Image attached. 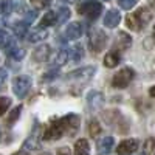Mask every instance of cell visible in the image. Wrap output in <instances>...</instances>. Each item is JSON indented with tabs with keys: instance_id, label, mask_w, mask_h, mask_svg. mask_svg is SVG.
Instances as JSON below:
<instances>
[{
	"instance_id": "cell-1",
	"label": "cell",
	"mask_w": 155,
	"mask_h": 155,
	"mask_svg": "<svg viewBox=\"0 0 155 155\" xmlns=\"http://www.w3.org/2000/svg\"><path fill=\"white\" fill-rule=\"evenodd\" d=\"M150 19H152L150 11L147 8H140L134 12V14H129L126 17V25L134 31H140L149 23Z\"/></svg>"
},
{
	"instance_id": "cell-2",
	"label": "cell",
	"mask_w": 155,
	"mask_h": 155,
	"mask_svg": "<svg viewBox=\"0 0 155 155\" xmlns=\"http://www.w3.org/2000/svg\"><path fill=\"white\" fill-rule=\"evenodd\" d=\"M78 12L85 16L90 20H95L101 16L102 5L99 2H95V0H87V2H82L79 6H78Z\"/></svg>"
},
{
	"instance_id": "cell-3",
	"label": "cell",
	"mask_w": 155,
	"mask_h": 155,
	"mask_svg": "<svg viewBox=\"0 0 155 155\" xmlns=\"http://www.w3.org/2000/svg\"><path fill=\"white\" fill-rule=\"evenodd\" d=\"M64 134H65V126H64L62 118H59V120L58 118H53V120L50 121L48 127L45 129V132H44V140H48V141L58 140Z\"/></svg>"
},
{
	"instance_id": "cell-4",
	"label": "cell",
	"mask_w": 155,
	"mask_h": 155,
	"mask_svg": "<svg viewBox=\"0 0 155 155\" xmlns=\"http://www.w3.org/2000/svg\"><path fill=\"white\" fill-rule=\"evenodd\" d=\"M31 88V78L30 76H17L14 81H12V92L17 98H23L27 96V93L30 92Z\"/></svg>"
},
{
	"instance_id": "cell-5",
	"label": "cell",
	"mask_w": 155,
	"mask_h": 155,
	"mask_svg": "<svg viewBox=\"0 0 155 155\" xmlns=\"http://www.w3.org/2000/svg\"><path fill=\"white\" fill-rule=\"evenodd\" d=\"M134 76H135V73H134V70H132V68H129V67L121 68L118 73H116V74L113 76V79H112V85H113V87H116V88H124V87H127L129 84L132 82Z\"/></svg>"
},
{
	"instance_id": "cell-6",
	"label": "cell",
	"mask_w": 155,
	"mask_h": 155,
	"mask_svg": "<svg viewBox=\"0 0 155 155\" xmlns=\"http://www.w3.org/2000/svg\"><path fill=\"white\" fill-rule=\"evenodd\" d=\"M88 44H90V48L95 53H99V51L106 47L107 44V36L102 30H93L90 33V37H88Z\"/></svg>"
},
{
	"instance_id": "cell-7",
	"label": "cell",
	"mask_w": 155,
	"mask_h": 155,
	"mask_svg": "<svg viewBox=\"0 0 155 155\" xmlns=\"http://www.w3.org/2000/svg\"><path fill=\"white\" fill-rule=\"evenodd\" d=\"M95 67H84V68H78L71 73L67 74L68 79H79V81H87L90 79V78H93L95 74Z\"/></svg>"
},
{
	"instance_id": "cell-8",
	"label": "cell",
	"mask_w": 155,
	"mask_h": 155,
	"mask_svg": "<svg viewBox=\"0 0 155 155\" xmlns=\"http://www.w3.org/2000/svg\"><path fill=\"white\" fill-rule=\"evenodd\" d=\"M138 149V140H124L120 143L118 149H116V152H118V155H132L135 150Z\"/></svg>"
},
{
	"instance_id": "cell-9",
	"label": "cell",
	"mask_w": 155,
	"mask_h": 155,
	"mask_svg": "<svg viewBox=\"0 0 155 155\" xmlns=\"http://www.w3.org/2000/svg\"><path fill=\"white\" fill-rule=\"evenodd\" d=\"M121 22V14H120V11L118 9H110L106 17H104V25L107 28H115V27H118V23Z\"/></svg>"
},
{
	"instance_id": "cell-10",
	"label": "cell",
	"mask_w": 155,
	"mask_h": 155,
	"mask_svg": "<svg viewBox=\"0 0 155 155\" xmlns=\"http://www.w3.org/2000/svg\"><path fill=\"white\" fill-rule=\"evenodd\" d=\"M65 34L68 39H71V41H74V39H79L82 36V25L79 22H73L70 23L67 30H65Z\"/></svg>"
},
{
	"instance_id": "cell-11",
	"label": "cell",
	"mask_w": 155,
	"mask_h": 155,
	"mask_svg": "<svg viewBox=\"0 0 155 155\" xmlns=\"http://www.w3.org/2000/svg\"><path fill=\"white\" fill-rule=\"evenodd\" d=\"M120 61H121L120 51L118 50H112V51H109V53L106 54V58H104V65L109 67V68H113V67H116L120 64Z\"/></svg>"
},
{
	"instance_id": "cell-12",
	"label": "cell",
	"mask_w": 155,
	"mask_h": 155,
	"mask_svg": "<svg viewBox=\"0 0 155 155\" xmlns=\"http://www.w3.org/2000/svg\"><path fill=\"white\" fill-rule=\"evenodd\" d=\"M87 102L90 109H98L102 106V102H104V98H102V93L99 92H90L88 96H87Z\"/></svg>"
},
{
	"instance_id": "cell-13",
	"label": "cell",
	"mask_w": 155,
	"mask_h": 155,
	"mask_svg": "<svg viewBox=\"0 0 155 155\" xmlns=\"http://www.w3.org/2000/svg\"><path fill=\"white\" fill-rule=\"evenodd\" d=\"M50 56V47L48 45H41V47H37L34 50V53H33V59L37 61V62H44L47 61Z\"/></svg>"
},
{
	"instance_id": "cell-14",
	"label": "cell",
	"mask_w": 155,
	"mask_h": 155,
	"mask_svg": "<svg viewBox=\"0 0 155 155\" xmlns=\"http://www.w3.org/2000/svg\"><path fill=\"white\" fill-rule=\"evenodd\" d=\"M74 155H90V144L85 138H81L74 144Z\"/></svg>"
},
{
	"instance_id": "cell-15",
	"label": "cell",
	"mask_w": 155,
	"mask_h": 155,
	"mask_svg": "<svg viewBox=\"0 0 155 155\" xmlns=\"http://www.w3.org/2000/svg\"><path fill=\"white\" fill-rule=\"evenodd\" d=\"M113 149V138L112 137H104L99 143H98V150L101 155H106Z\"/></svg>"
},
{
	"instance_id": "cell-16",
	"label": "cell",
	"mask_w": 155,
	"mask_h": 155,
	"mask_svg": "<svg viewBox=\"0 0 155 155\" xmlns=\"http://www.w3.org/2000/svg\"><path fill=\"white\" fill-rule=\"evenodd\" d=\"M47 37H48V33L44 28H37V30H34L28 34V41L30 42H42Z\"/></svg>"
},
{
	"instance_id": "cell-17",
	"label": "cell",
	"mask_w": 155,
	"mask_h": 155,
	"mask_svg": "<svg viewBox=\"0 0 155 155\" xmlns=\"http://www.w3.org/2000/svg\"><path fill=\"white\" fill-rule=\"evenodd\" d=\"M14 47V41H12V37L6 33V31H3V30H0V48H3V50H9V48H12Z\"/></svg>"
},
{
	"instance_id": "cell-18",
	"label": "cell",
	"mask_w": 155,
	"mask_h": 155,
	"mask_svg": "<svg viewBox=\"0 0 155 155\" xmlns=\"http://www.w3.org/2000/svg\"><path fill=\"white\" fill-rule=\"evenodd\" d=\"M41 147V141H39V137H37V132H33L30 138H27L23 144V149L27 150H33V149H39Z\"/></svg>"
},
{
	"instance_id": "cell-19",
	"label": "cell",
	"mask_w": 155,
	"mask_h": 155,
	"mask_svg": "<svg viewBox=\"0 0 155 155\" xmlns=\"http://www.w3.org/2000/svg\"><path fill=\"white\" fill-rule=\"evenodd\" d=\"M115 45L118 48H121V50L127 48L129 45H130V36H127L126 33H120L118 37H116V41H115Z\"/></svg>"
},
{
	"instance_id": "cell-20",
	"label": "cell",
	"mask_w": 155,
	"mask_h": 155,
	"mask_svg": "<svg viewBox=\"0 0 155 155\" xmlns=\"http://www.w3.org/2000/svg\"><path fill=\"white\" fill-rule=\"evenodd\" d=\"M12 31L16 33V36L19 37H25V34L28 33V23L27 22H17L12 25Z\"/></svg>"
},
{
	"instance_id": "cell-21",
	"label": "cell",
	"mask_w": 155,
	"mask_h": 155,
	"mask_svg": "<svg viewBox=\"0 0 155 155\" xmlns=\"http://www.w3.org/2000/svg\"><path fill=\"white\" fill-rule=\"evenodd\" d=\"M68 56H70L68 50H61L59 53H56V56L53 59V64H54V65H64V64L68 61Z\"/></svg>"
},
{
	"instance_id": "cell-22",
	"label": "cell",
	"mask_w": 155,
	"mask_h": 155,
	"mask_svg": "<svg viewBox=\"0 0 155 155\" xmlns=\"http://www.w3.org/2000/svg\"><path fill=\"white\" fill-rule=\"evenodd\" d=\"M68 17H70V9L65 6H61L58 11V16H56V23L62 25L65 20H68Z\"/></svg>"
},
{
	"instance_id": "cell-23",
	"label": "cell",
	"mask_w": 155,
	"mask_h": 155,
	"mask_svg": "<svg viewBox=\"0 0 155 155\" xmlns=\"http://www.w3.org/2000/svg\"><path fill=\"white\" fill-rule=\"evenodd\" d=\"M56 23V14L53 11H48L47 14L42 17V22H41V27H51V25H54Z\"/></svg>"
},
{
	"instance_id": "cell-24",
	"label": "cell",
	"mask_w": 155,
	"mask_h": 155,
	"mask_svg": "<svg viewBox=\"0 0 155 155\" xmlns=\"http://www.w3.org/2000/svg\"><path fill=\"white\" fill-rule=\"evenodd\" d=\"M70 56L73 58V61L74 62H79L81 59H82V56H84V48H82V45H74L73 48H71V51H70Z\"/></svg>"
},
{
	"instance_id": "cell-25",
	"label": "cell",
	"mask_w": 155,
	"mask_h": 155,
	"mask_svg": "<svg viewBox=\"0 0 155 155\" xmlns=\"http://www.w3.org/2000/svg\"><path fill=\"white\" fill-rule=\"evenodd\" d=\"M88 132H90V135H92L93 138H96L101 134V126H99V123L96 120H92L88 123Z\"/></svg>"
},
{
	"instance_id": "cell-26",
	"label": "cell",
	"mask_w": 155,
	"mask_h": 155,
	"mask_svg": "<svg viewBox=\"0 0 155 155\" xmlns=\"http://www.w3.org/2000/svg\"><path fill=\"white\" fill-rule=\"evenodd\" d=\"M20 112H22V106H16L14 109L9 112V115H8V124H9V126H11V124H14V123L17 121Z\"/></svg>"
},
{
	"instance_id": "cell-27",
	"label": "cell",
	"mask_w": 155,
	"mask_h": 155,
	"mask_svg": "<svg viewBox=\"0 0 155 155\" xmlns=\"http://www.w3.org/2000/svg\"><path fill=\"white\" fill-rule=\"evenodd\" d=\"M8 56L9 58H12V59H16V61H20L22 58H23V54H25V51L23 50H20V48H16V47H12V48H9L8 51Z\"/></svg>"
},
{
	"instance_id": "cell-28",
	"label": "cell",
	"mask_w": 155,
	"mask_h": 155,
	"mask_svg": "<svg viewBox=\"0 0 155 155\" xmlns=\"http://www.w3.org/2000/svg\"><path fill=\"white\" fill-rule=\"evenodd\" d=\"M12 11V3L11 0H0V14H9V12Z\"/></svg>"
},
{
	"instance_id": "cell-29",
	"label": "cell",
	"mask_w": 155,
	"mask_h": 155,
	"mask_svg": "<svg viewBox=\"0 0 155 155\" xmlns=\"http://www.w3.org/2000/svg\"><path fill=\"white\" fill-rule=\"evenodd\" d=\"M9 106H11V99L9 98H5V96L0 98V116L9 109Z\"/></svg>"
},
{
	"instance_id": "cell-30",
	"label": "cell",
	"mask_w": 155,
	"mask_h": 155,
	"mask_svg": "<svg viewBox=\"0 0 155 155\" xmlns=\"http://www.w3.org/2000/svg\"><path fill=\"white\" fill-rule=\"evenodd\" d=\"M30 2H31V5H33L34 8H37V9H42V8L50 6L51 0H30Z\"/></svg>"
},
{
	"instance_id": "cell-31",
	"label": "cell",
	"mask_w": 155,
	"mask_h": 155,
	"mask_svg": "<svg viewBox=\"0 0 155 155\" xmlns=\"http://www.w3.org/2000/svg\"><path fill=\"white\" fill-rule=\"evenodd\" d=\"M118 5L123 9H130L137 5V0H118Z\"/></svg>"
},
{
	"instance_id": "cell-32",
	"label": "cell",
	"mask_w": 155,
	"mask_h": 155,
	"mask_svg": "<svg viewBox=\"0 0 155 155\" xmlns=\"http://www.w3.org/2000/svg\"><path fill=\"white\" fill-rule=\"evenodd\" d=\"M155 149V138H149L144 144V155H149Z\"/></svg>"
},
{
	"instance_id": "cell-33",
	"label": "cell",
	"mask_w": 155,
	"mask_h": 155,
	"mask_svg": "<svg viewBox=\"0 0 155 155\" xmlns=\"http://www.w3.org/2000/svg\"><path fill=\"white\" fill-rule=\"evenodd\" d=\"M58 74H59V70H50L48 73H45L42 76V81H51L54 78H58Z\"/></svg>"
},
{
	"instance_id": "cell-34",
	"label": "cell",
	"mask_w": 155,
	"mask_h": 155,
	"mask_svg": "<svg viewBox=\"0 0 155 155\" xmlns=\"http://www.w3.org/2000/svg\"><path fill=\"white\" fill-rule=\"evenodd\" d=\"M6 78H8V71L5 68H0V85L6 81Z\"/></svg>"
},
{
	"instance_id": "cell-35",
	"label": "cell",
	"mask_w": 155,
	"mask_h": 155,
	"mask_svg": "<svg viewBox=\"0 0 155 155\" xmlns=\"http://www.w3.org/2000/svg\"><path fill=\"white\" fill-rule=\"evenodd\" d=\"M58 155H71V152H70L68 147H61V149L58 150Z\"/></svg>"
},
{
	"instance_id": "cell-36",
	"label": "cell",
	"mask_w": 155,
	"mask_h": 155,
	"mask_svg": "<svg viewBox=\"0 0 155 155\" xmlns=\"http://www.w3.org/2000/svg\"><path fill=\"white\" fill-rule=\"evenodd\" d=\"M36 17H37V12H36V11H34V12H28V14H27V23H28V22H33Z\"/></svg>"
},
{
	"instance_id": "cell-37",
	"label": "cell",
	"mask_w": 155,
	"mask_h": 155,
	"mask_svg": "<svg viewBox=\"0 0 155 155\" xmlns=\"http://www.w3.org/2000/svg\"><path fill=\"white\" fill-rule=\"evenodd\" d=\"M14 155H30V153L27 152V149H23V150H19V152H16Z\"/></svg>"
},
{
	"instance_id": "cell-38",
	"label": "cell",
	"mask_w": 155,
	"mask_h": 155,
	"mask_svg": "<svg viewBox=\"0 0 155 155\" xmlns=\"http://www.w3.org/2000/svg\"><path fill=\"white\" fill-rule=\"evenodd\" d=\"M149 93H150V96L155 99V87H150V90H149Z\"/></svg>"
},
{
	"instance_id": "cell-39",
	"label": "cell",
	"mask_w": 155,
	"mask_h": 155,
	"mask_svg": "<svg viewBox=\"0 0 155 155\" xmlns=\"http://www.w3.org/2000/svg\"><path fill=\"white\" fill-rule=\"evenodd\" d=\"M149 5H150V6L155 9V0H149Z\"/></svg>"
},
{
	"instance_id": "cell-40",
	"label": "cell",
	"mask_w": 155,
	"mask_h": 155,
	"mask_svg": "<svg viewBox=\"0 0 155 155\" xmlns=\"http://www.w3.org/2000/svg\"><path fill=\"white\" fill-rule=\"evenodd\" d=\"M152 34H153V41H155V25H153V33Z\"/></svg>"
},
{
	"instance_id": "cell-41",
	"label": "cell",
	"mask_w": 155,
	"mask_h": 155,
	"mask_svg": "<svg viewBox=\"0 0 155 155\" xmlns=\"http://www.w3.org/2000/svg\"><path fill=\"white\" fill-rule=\"evenodd\" d=\"M67 2H76V0H67Z\"/></svg>"
},
{
	"instance_id": "cell-42",
	"label": "cell",
	"mask_w": 155,
	"mask_h": 155,
	"mask_svg": "<svg viewBox=\"0 0 155 155\" xmlns=\"http://www.w3.org/2000/svg\"><path fill=\"white\" fill-rule=\"evenodd\" d=\"M44 155H50V153H44Z\"/></svg>"
},
{
	"instance_id": "cell-43",
	"label": "cell",
	"mask_w": 155,
	"mask_h": 155,
	"mask_svg": "<svg viewBox=\"0 0 155 155\" xmlns=\"http://www.w3.org/2000/svg\"><path fill=\"white\" fill-rule=\"evenodd\" d=\"M104 2H109V0H104Z\"/></svg>"
},
{
	"instance_id": "cell-44",
	"label": "cell",
	"mask_w": 155,
	"mask_h": 155,
	"mask_svg": "<svg viewBox=\"0 0 155 155\" xmlns=\"http://www.w3.org/2000/svg\"><path fill=\"white\" fill-rule=\"evenodd\" d=\"M0 135H2V134H0Z\"/></svg>"
}]
</instances>
